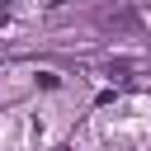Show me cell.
I'll return each mask as SVG.
<instances>
[{
	"label": "cell",
	"mask_w": 151,
	"mask_h": 151,
	"mask_svg": "<svg viewBox=\"0 0 151 151\" xmlns=\"http://www.w3.org/2000/svg\"><path fill=\"white\" fill-rule=\"evenodd\" d=\"M57 85H61L57 71H38V90H57Z\"/></svg>",
	"instance_id": "cell-1"
}]
</instances>
